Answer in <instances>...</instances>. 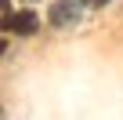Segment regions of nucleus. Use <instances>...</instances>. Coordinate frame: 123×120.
<instances>
[{"label": "nucleus", "instance_id": "f257e3e1", "mask_svg": "<svg viewBox=\"0 0 123 120\" xmlns=\"http://www.w3.org/2000/svg\"><path fill=\"white\" fill-rule=\"evenodd\" d=\"M7 29L18 33V36H33V33L40 29V18H36V11H18V15L7 18Z\"/></svg>", "mask_w": 123, "mask_h": 120}, {"label": "nucleus", "instance_id": "f03ea898", "mask_svg": "<svg viewBox=\"0 0 123 120\" xmlns=\"http://www.w3.org/2000/svg\"><path fill=\"white\" fill-rule=\"evenodd\" d=\"M80 7H83V0H58V4L51 7V22L54 26H69L80 15Z\"/></svg>", "mask_w": 123, "mask_h": 120}, {"label": "nucleus", "instance_id": "7ed1b4c3", "mask_svg": "<svg viewBox=\"0 0 123 120\" xmlns=\"http://www.w3.org/2000/svg\"><path fill=\"white\" fill-rule=\"evenodd\" d=\"M83 4H91V7H105L109 0H83Z\"/></svg>", "mask_w": 123, "mask_h": 120}]
</instances>
